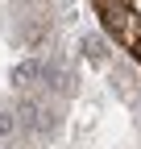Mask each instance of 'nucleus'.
Here are the masks:
<instances>
[{
	"label": "nucleus",
	"instance_id": "f257e3e1",
	"mask_svg": "<svg viewBox=\"0 0 141 149\" xmlns=\"http://www.w3.org/2000/svg\"><path fill=\"white\" fill-rule=\"evenodd\" d=\"M96 4H100V17H104V29H108L120 46L133 50V42L141 37V17L125 4V0H96Z\"/></svg>",
	"mask_w": 141,
	"mask_h": 149
},
{
	"label": "nucleus",
	"instance_id": "f03ea898",
	"mask_svg": "<svg viewBox=\"0 0 141 149\" xmlns=\"http://www.w3.org/2000/svg\"><path fill=\"white\" fill-rule=\"evenodd\" d=\"M33 74H38V62H25V66H17V70H13V79H17V83H29Z\"/></svg>",
	"mask_w": 141,
	"mask_h": 149
},
{
	"label": "nucleus",
	"instance_id": "7ed1b4c3",
	"mask_svg": "<svg viewBox=\"0 0 141 149\" xmlns=\"http://www.w3.org/2000/svg\"><path fill=\"white\" fill-rule=\"evenodd\" d=\"M4 133H13V120H8V116H0V137H4Z\"/></svg>",
	"mask_w": 141,
	"mask_h": 149
},
{
	"label": "nucleus",
	"instance_id": "20e7f679",
	"mask_svg": "<svg viewBox=\"0 0 141 149\" xmlns=\"http://www.w3.org/2000/svg\"><path fill=\"white\" fill-rule=\"evenodd\" d=\"M133 58L141 62V37H137V42H133Z\"/></svg>",
	"mask_w": 141,
	"mask_h": 149
}]
</instances>
